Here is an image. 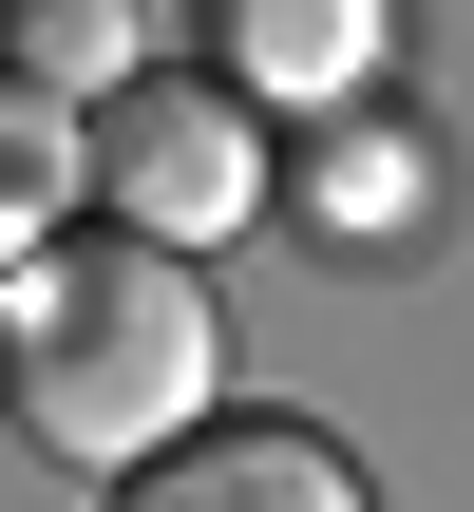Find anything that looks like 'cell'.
I'll return each mask as SVG.
<instances>
[{
    "label": "cell",
    "instance_id": "cell-4",
    "mask_svg": "<svg viewBox=\"0 0 474 512\" xmlns=\"http://www.w3.org/2000/svg\"><path fill=\"white\" fill-rule=\"evenodd\" d=\"M228 19V95H361L399 0H209Z\"/></svg>",
    "mask_w": 474,
    "mask_h": 512
},
{
    "label": "cell",
    "instance_id": "cell-5",
    "mask_svg": "<svg viewBox=\"0 0 474 512\" xmlns=\"http://www.w3.org/2000/svg\"><path fill=\"white\" fill-rule=\"evenodd\" d=\"M76 190H95V114H57V95L0 57V285L57 247V209H76Z\"/></svg>",
    "mask_w": 474,
    "mask_h": 512
},
{
    "label": "cell",
    "instance_id": "cell-1",
    "mask_svg": "<svg viewBox=\"0 0 474 512\" xmlns=\"http://www.w3.org/2000/svg\"><path fill=\"white\" fill-rule=\"evenodd\" d=\"M209 380H228V323L152 228H57L0 285V418L76 475H152L171 437H209Z\"/></svg>",
    "mask_w": 474,
    "mask_h": 512
},
{
    "label": "cell",
    "instance_id": "cell-2",
    "mask_svg": "<svg viewBox=\"0 0 474 512\" xmlns=\"http://www.w3.org/2000/svg\"><path fill=\"white\" fill-rule=\"evenodd\" d=\"M266 209V114L228 76H133L95 114V228H152V247H228Z\"/></svg>",
    "mask_w": 474,
    "mask_h": 512
},
{
    "label": "cell",
    "instance_id": "cell-3",
    "mask_svg": "<svg viewBox=\"0 0 474 512\" xmlns=\"http://www.w3.org/2000/svg\"><path fill=\"white\" fill-rule=\"evenodd\" d=\"M114 512H361V456L323 418H209L152 475H114Z\"/></svg>",
    "mask_w": 474,
    "mask_h": 512
},
{
    "label": "cell",
    "instance_id": "cell-6",
    "mask_svg": "<svg viewBox=\"0 0 474 512\" xmlns=\"http://www.w3.org/2000/svg\"><path fill=\"white\" fill-rule=\"evenodd\" d=\"M0 57H19L38 95H95V114H114V95L152 76V0H19Z\"/></svg>",
    "mask_w": 474,
    "mask_h": 512
}]
</instances>
